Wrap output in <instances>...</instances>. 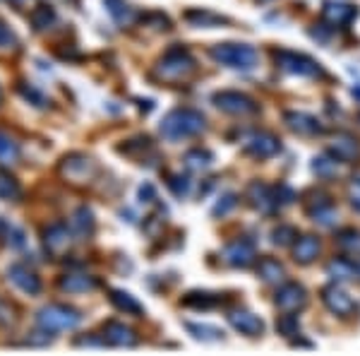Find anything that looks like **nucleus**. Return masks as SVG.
Returning <instances> with one entry per match:
<instances>
[{"instance_id":"nucleus-30","label":"nucleus","mask_w":360,"mask_h":356,"mask_svg":"<svg viewBox=\"0 0 360 356\" xmlns=\"http://www.w3.org/2000/svg\"><path fill=\"white\" fill-rule=\"evenodd\" d=\"M182 161H185L187 171H205V169H209L212 166L214 156L207 149H190L185 156H182Z\"/></svg>"},{"instance_id":"nucleus-34","label":"nucleus","mask_w":360,"mask_h":356,"mask_svg":"<svg viewBox=\"0 0 360 356\" xmlns=\"http://www.w3.org/2000/svg\"><path fill=\"white\" fill-rule=\"evenodd\" d=\"M185 19L195 24V27H216V24L226 22L223 17H218V15L214 13H207V10H190V13H185Z\"/></svg>"},{"instance_id":"nucleus-20","label":"nucleus","mask_w":360,"mask_h":356,"mask_svg":"<svg viewBox=\"0 0 360 356\" xmlns=\"http://www.w3.org/2000/svg\"><path fill=\"white\" fill-rule=\"evenodd\" d=\"M70 229L77 234L80 238H92L94 229H96V219H94V212L87 205L77 207L75 214L70 219Z\"/></svg>"},{"instance_id":"nucleus-36","label":"nucleus","mask_w":360,"mask_h":356,"mask_svg":"<svg viewBox=\"0 0 360 356\" xmlns=\"http://www.w3.org/2000/svg\"><path fill=\"white\" fill-rule=\"evenodd\" d=\"M336 241L346 253L360 255V232H356V229H346V232H341L336 236Z\"/></svg>"},{"instance_id":"nucleus-26","label":"nucleus","mask_w":360,"mask_h":356,"mask_svg":"<svg viewBox=\"0 0 360 356\" xmlns=\"http://www.w3.org/2000/svg\"><path fill=\"white\" fill-rule=\"evenodd\" d=\"M257 275L262 282H267V284H279V282H284L286 277V270L284 265L279 263V260L274 258H262L257 265Z\"/></svg>"},{"instance_id":"nucleus-28","label":"nucleus","mask_w":360,"mask_h":356,"mask_svg":"<svg viewBox=\"0 0 360 356\" xmlns=\"http://www.w3.org/2000/svg\"><path fill=\"white\" fill-rule=\"evenodd\" d=\"M19 159V145L8 130H0V164H15Z\"/></svg>"},{"instance_id":"nucleus-5","label":"nucleus","mask_w":360,"mask_h":356,"mask_svg":"<svg viewBox=\"0 0 360 356\" xmlns=\"http://www.w3.org/2000/svg\"><path fill=\"white\" fill-rule=\"evenodd\" d=\"M212 58L221 65L228 67H236V70H252L257 65L259 56L252 46H245V44H216L212 46Z\"/></svg>"},{"instance_id":"nucleus-3","label":"nucleus","mask_w":360,"mask_h":356,"mask_svg":"<svg viewBox=\"0 0 360 356\" xmlns=\"http://www.w3.org/2000/svg\"><path fill=\"white\" fill-rule=\"evenodd\" d=\"M58 174L72 186H89L98 174V164L82 152H72V154H65L60 159Z\"/></svg>"},{"instance_id":"nucleus-4","label":"nucleus","mask_w":360,"mask_h":356,"mask_svg":"<svg viewBox=\"0 0 360 356\" xmlns=\"http://www.w3.org/2000/svg\"><path fill=\"white\" fill-rule=\"evenodd\" d=\"M36 323L51 332H62V330H75L82 323V316L77 308L65 306V303H49L36 313Z\"/></svg>"},{"instance_id":"nucleus-13","label":"nucleus","mask_w":360,"mask_h":356,"mask_svg":"<svg viewBox=\"0 0 360 356\" xmlns=\"http://www.w3.org/2000/svg\"><path fill=\"white\" fill-rule=\"evenodd\" d=\"M305 303H307V291L302 289L300 284H295V282L284 284L279 289V294H276V306H279L284 313L300 311V308H305Z\"/></svg>"},{"instance_id":"nucleus-11","label":"nucleus","mask_w":360,"mask_h":356,"mask_svg":"<svg viewBox=\"0 0 360 356\" xmlns=\"http://www.w3.org/2000/svg\"><path fill=\"white\" fill-rule=\"evenodd\" d=\"M8 280L27 296H36L41 291V277L36 275L31 267L22 265V263H15L8 267Z\"/></svg>"},{"instance_id":"nucleus-27","label":"nucleus","mask_w":360,"mask_h":356,"mask_svg":"<svg viewBox=\"0 0 360 356\" xmlns=\"http://www.w3.org/2000/svg\"><path fill=\"white\" fill-rule=\"evenodd\" d=\"M17 54H19V39L8 27V22L0 17V58H12Z\"/></svg>"},{"instance_id":"nucleus-33","label":"nucleus","mask_w":360,"mask_h":356,"mask_svg":"<svg viewBox=\"0 0 360 356\" xmlns=\"http://www.w3.org/2000/svg\"><path fill=\"white\" fill-rule=\"evenodd\" d=\"M221 301L216 294H207V291H190L187 296H182V306L187 308H214Z\"/></svg>"},{"instance_id":"nucleus-19","label":"nucleus","mask_w":360,"mask_h":356,"mask_svg":"<svg viewBox=\"0 0 360 356\" xmlns=\"http://www.w3.org/2000/svg\"><path fill=\"white\" fill-rule=\"evenodd\" d=\"M286 125H289L293 133L298 135H320L322 133V125L320 120L315 116H310V113H302V111H289L284 116Z\"/></svg>"},{"instance_id":"nucleus-47","label":"nucleus","mask_w":360,"mask_h":356,"mask_svg":"<svg viewBox=\"0 0 360 356\" xmlns=\"http://www.w3.org/2000/svg\"><path fill=\"white\" fill-rule=\"evenodd\" d=\"M10 3H15V5H22V3H27V0H10Z\"/></svg>"},{"instance_id":"nucleus-49","label":"nucleus","mask_w":360,"mask_h":356,"mask_svg":"<svg viewBox=\"0 0 360 356\" xmlns=\"http://www.w3.org/2000/svg\"><path fill=\"white\" fill-rule=\"evenodd\" d=\"M358 275H360V263H358Z\"/></svg>"},{"instance_id":"nucleus-25","label":"nucleus","mask_w":360,"mask_h":356,"mask_svg":"<svg viewBox=\"0 0 360 356\" xmlns=\"http://www.w3.org/2000/svg\"><path fill=\"white\" fill-rule=\"evenodd\" d=\"M96 286V280L89 275H77V272H70V275L60 277V289L67 291V294H82V291H92Z\"/></svg>"},{"instance_id":"nucleus-7","label":"nucleus","mask_w":360,"mask_h":356,"mask_svg":"<svg viewBox=\"0 0 360 356\" xmlns=\"http://www.w3.org/2000/svg\"><path fill=\"white\" fill-rule=\"evenodd\" d=\"M41 241L51 258H62L72 245V232L62 222H53L41 229Z\"/></svg>"},{"instance_id":"nucleus-2","label":"nucleus","mask_w":360,"mask_h":356,"mask_svg":"<svg viewBox=\"0 0 360 356\" xmlns=\"http://www.w3.org/2000/svg\"><path fill=\"white\" fill-rule=\"evenodd\" d=\"M205 116L195 108H175L161 120V135L169 140H182L205 130Z\"/></svg>"},{"instance_id":"nucleus-1","label":"nucleus","mask_w":360,"mask_h":356,"mask_svg":"<svg viewBox=\"0 0 360 356\" xmlns=\"http://www.w3.org/2000/svg\"><path fill=\"white\" fill-rule=\"evenodd\" d=\"M197 63L187 54V49L182 46H173L169 49L159 60H156L154 70H151V77L159 82H166V85H175V82H185L195 75Z\"/></svg>"},{"instance_id":"nucleus-21","label":"nucleus","mask_w":360,"mask_h":356,"mask_svg":"<svg viewBox=\"0 0 360 356\" xmlns=\"http://www.w3.org/2000/svg\"><path fill=\"white\" fill-rule=\"evenodd\" d=\"M320 255V238L317 236H300L298 241H295V245H293V260L295 263H302V265H307V263H312V260Z\"/></svg>"},{"instance_id":"nucleus-6","label":"nucleus","mask_w":360,"mask_h":356,"mask_svg":"<svg viewBox=\"0 0 360 356\" xmlns=\"http://www.w3.org/2000/svg\"><path fill=\"white\" fill-rule=\"evenodd\" d=\"M274 60H276V65H279L284 72H289V75H300V77L322 75L320 63H317L315 58H310V56L293 54V51H276Z\"/></svg>"},{"instance_id":"nucleus-39","label":"nucleus","mask_w":360,"mask_h":356,"mask_svg":"<svg viewBox=\"0 0 360 356\" xmlns=\"http://www.w3.org/2000/svg\"><path fill=\"white\" fill-rule=\"evenodd\" d=\"M19 94H22L24 99H27L29 104H34V106H39V108H44V106H49V102H46V97L44 94L39 92V89H34L31 85H27V82H19Z\"/></svg>"},{"instance_id":"nucleus-29","label":"nucleus","mask_w":360,"mask_h":356,"mask_svg":"<svg viewBox=\"0 0 360 356\" xmlns=\"http://www.w3.org/2000/svg\"><path fill=\"white\" fill-rule=\"evenodd\" d=\"M120 154H128V156H132L135 161H142V154L139 152H154V145H151V140L149 138H144V135H139V138H132V140H128L125 145H120L118 147Z\"/></svg>"},{"instance_id":"nucleus-17","label":"nucleus","mask_w":360,"mask_h":356,"mask_svg":"<svg viewBox=\"0 0 360 356\" xmlns=\"http://www.w3.org/2000/svg\"><path fill=\"white\" fill-rule=\"evenodd\" d=\"M228 323H231L238 332L252 334V337H257V334L264 332V323L259 321V316L245 311V308H233V311H228Z\"/></svg>"},{"instance_id":"nucleus-31","label":"nucleus","mask_w":360,"mask_h":356,"mask_svg":"<svg viewBox=\"0 0 360 356\" xmlns=\"http://www.w3.org/2000/svg\"><path fill=\"white\" fill-rule=\"evenodd\" d=\"M19 195H22L19 181L10 171L0 169V200H17Z\"/></svg>"},{"instance_id":"nucleus-37","label":"nucleus","mask_w":360,"mask_h":356,"mask_svg":"<svg viewBox=\"0 0 360 356\" xmlns=\"http://www.w3.org/2000/svg\"><path fill=\"white\" fill-rule=\"evenodd\" d=\"M312 169L317 171V176L322 178H332L338 174V159L336 156H317Z\"/></svg>"},{"instance_id":"nucleus-42","label":"nucleus","mask_w":360,"mask_h":356,"mask_svg":"<svg viewBox=\"0 0 360 356\" xmlns=\"http://www.w3.org/2000/svg\"><path fill=\"white\" fill-rule=\"evenodd\" d=\"M51 342H53L51 330H44V327H41V332H31L27 339V344H31V347H49Z\"/></svg>"},{"instance_id":"nucleus-32","label":"nucleus","mask_w":360,"mask_h":356,"mask_svg":"<svg viewBox=\"0 0 360 356\" xmlns=\"http://www.w3.org/2000/svg\"><path fill=\"white\" fill-rule=\"evenodd\" d=\"M358 272V265H353L351 260H343V258H334L329 265H327V275L332 280H351L353 275Z\"/></svg>"},{"instance_id":"nucleus-46","label":"nucleus","mask_w":360,"mask_h":356,"mask_svg":"<svg viewBox=\"0 0 360 356\" xmlns=\"http://www.w3.org/2000/svg\"><path fill=\"white\" fill-rule=\"evenodd\" d=\"M139 197H142V202H154L156 200V191L151 183H144L142 188H139Z\"/></svg>"},{"instance_id":"nucleus-8","label":"nucleus","mask_w":360,"mask_h":356,"mask_svg":"<svg viewBox=\"0 0 360 356\" xmlns=\"http://www.w3.org/2000/svg\"><path fill=\"white\" fill-rule=\"evenodd\" d=\"M214 104L221 108L223 113H231V116H252L259 111V106L255 104L252 97L240 92H218L214 94Z\"/></svg>"},{"instance_id":"nucleus-44","label":"nucleus","mask_w":360,"mask_h":356,"mask_svg":"<svg viewBox=\"0 0 360 356\" xmlns=\"http://www.w3.org/2000/svg\"><path fill=\"white\" fill-rule=\"evenodd\" d=\"M231 207H236V195H233V193H228V195L223 197V202H218V205L214 207V214H216V217H218V214H226Z\"/></svg>"},{"instance_id":"nucleus-48","label":"nucleus","mask_w":360,"mask_h":356,"mask_svg":"<svg viewBox=\"0 0 360 356\" xmlns=\"http://www.w3.org/2000/svg\"><path fill=\"white\" fill-rule=\"evenodd\" d=\"M0 102H3V89H0Z\"/></svg>"},{"instance_id":"nucleus-18","label":"nucleus","mask_w":360,"mask_h":356,"mask_svg":"<svg viewBox=\"0 0 360 356\" xmlns=\"http://www.w3.org/2000/svg\"><path fill=\"white\" fill-rule=\"evenodd\" d=\"M332 154L336 156L338 161H343V164H351V161L360 159V143L353 135L338 133L334 135L332 140Z\"/></svg>"},{"instance_id":"nucleus-35","label":"nucleus","mask_w":360,"mask_h":356,"mask_svg":"<svg viewBox=\"0 0 360 356\" xmlns=\"http://www.w3.org/2000/svg\"><path fill=\"white\" fill-rule=\"evenodd\" d=\"M187 332L195 339H202V342H218L223 337V332L214 325H195V323H185Z\"/></svg>"},{"instance_id":"nucleus-41","label":"nucleus","mask_w":360,"mask_h":356,"mask_svg":"<svg viewBox=\"0 0 360 356\" xmlns=\"http://www.w3.org/2000/svg\"><path fill=\"white\" fill-rule=\"evenodd\" d=\"M142 24H149L154 31H169L171 29V19L161 13H149L142 17Z\"/></svg>"},{"instance_id":"nucleus-43","label":"nucleus","mask_w":360,"mask_h":356,"mask_svg":"<svg viewBox=\"0 0 360 356\" xmlns=\"http://www.w3.org/2000/svg\"><path fill=\"white\" fill-rule=\"evenodd\" d=\"M169 186H171V191H173L178 197H182V195H187V193H190V181H187L185 176H171Z\"/></svg>"},{"instance_id":"nucleus-9","label":"nucleus","mask_w":360,"mask_h":356,"mask_svg":"<svg viewBox=\"0 0 360 356\" xmlns=\"http://www.w3.org/2000/svg\"><path fill=\"white\" fill-rule=\"evenodd\" d=\"M322 301H325V306L329 308L332 313H336V316L341 318L351 316V313L356 311V303H353L351 294H348L343 286H338L336 282L327 284L325 289H322Z\"/></svg>"},{"instance_id":"nucleus-45","label":"nucleus","mask_w":360,"mask_h":356,"mask_svg":"<svg viewBox=\"0 0 360 356\" xmlns=\"http://www.w3.org/2000/svg\"><path fill=\"white\" fill-rule=\"evenodd\" d=\"M348 193H351L353 207L360 209V178H353V183H351V188H348Z\"/></svg>"},{"instance_id":"nucleus-24","label":"nucleus","mask_w":360,"mask_h":356,"mask_svg":"<svg viewBox=\"0 0 360 356\" xmlns=\"http://www.w3.org/2000/svg\"><path fill=\"white\" fill-rule=\"evenodd\" d=\"M103 5H106L108 15L116 19L120 27H128V24H132L137 19V13H135V8L128 0H103Z\"/></svg>"},{"instance_id":"nucleus-22","label":"nucleus","mask_w":360,"mask_h":356,"mask_svg":"<svg viewBox=\"0 0 360 356\" xmlns=\"http://www.w3.org/2000/svg\"><path fill=\"white\" fill-rule=\"evenodd\" d=\"M55 19H58V15H55V8L49 3H39L34 10L29 13V22L34 31H46L51 29L55 24Z\"/></svg>"},{"instance_id":"nucleus-12","label":"nucleus","mask_w":360,"mask_h":356,"mask_svg":"<svg viewBox=\"0 0 360 356\" xmlns=\"http://www.w3.org/2000/svg\"><path fill=\"white\" fill-rule=\"evenodd\" d=\"M223 263L231 267H248L255 263L257 253H255V245L248 238H236L223 248Z\"/></svg>"},{"instance_id":"nucleus-16","label":"nucleus","mask_w":360,"mask_h":356,"mask_svg":"<svg viewBox=\"0 0 360 356\" xmlns=\"http://www.w3.org/2000/svg\"><path fill=\"white\" fill-rule=\"evenodd\" d=\"M356 8L351 3H334L327 0L325 8H322V19H325L329 27H346L351 24V19L356 17Z\"/></svg>"},{"instance_id":"nucleus-15","label":"nucleus","mask_w":360,"mask_h":356,"mask_svg":"<svg viewBox=\"0 0 360 356\" xmlns=\"http://www.w3.org/2000/svg\"><path fill=\"white\" fill-rule=\"evenodd\" d=\"M103 342L111 344V347H135L137 344V334H135L132 327H128L125 323L118 321H108L103 325Z\"/></svg>"},{"instance_id":"nucleus-10","label":"nucleus","mask_w":360,"mask_h":356,"mask_svg":"<svg viewBox=\"0 0 360 356\" xmlns=\"http://www.w3.org/2000/svg\"><path fill=\"white\" fill-rule=\"evenodd\" d=\"M243 149L248 152L250 156H255V159H269V156H274L276 152L281 149V143L279 138L271 133H252L245 138Z\"/></svg>"},{"instance_id":"nucleus-23","label":"nucleus","mask_w":360,"mask_h":356,"mask_svg":"<svg viewBox=\"0 0 360 356\" xmlns=\"http://www.w3.org/2000/svg\"><path fill=\"white\" fill-rule=\"evenodd\" d=\"M108 298H111V303L118 308V311L128 313V316H142V313H144V306L132 294H130V291L111 289V291H108Z\"/></svg>"},{"instance_id":"nucleus-38","label":"nucleus","mask_w":360,"mask_h":356,"mask_svg":"<svg viewBox=\"0 0 360 356\" xmlns=\"http://www.w3.org/2000/svg\"><path fill=\"white\" fill-rule=\"evenodd\" d=\"M295 238H298V232H295L293 227H289V224H281V227H276L274 232H271V241H274L276 245H291Z\"/></svg>"},{"instance_id":"nucleus-14","label":"nucleus","mask_w":360,"mask_h":356,"mask_svg":"<svg viewBox=\"0 0 360 356\" xmlns=\"http://www.w3.org/2000/svg\"><path fill=\"white\" fill-rule=\"evenodd\" d=\"M245 197H248L250 205H252L255 209H259V212H271V209L279 205V200H276V191L262 181L250 183Z\"/></svg>"},{"instance_id":"nucleus-40","label":"nucleus","mask_w":360,"mask_h":356,"mask_svg":"<svg viewBox=\"0 0 360 356\" xmlns=\"http://www.w3.org/2000/svg\"><path fill=\"white\" fill-rule=\"evenodd\" d=\"M276 330H279L281 334H286V337H293V334H298L300 323L295 316H281L279 321H276Z\"/></svg>"}]
</instances>
